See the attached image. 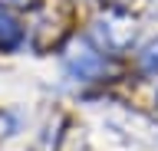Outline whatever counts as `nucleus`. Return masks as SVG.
<instances>
[{"instance_id":"f03ea898","label":"nucleus","mask_w":158,"mask_h":151,"mask_svg":"<svg viewBox=\"0 0 158 151\" xmlns=\"http://www.w3.org/2000/svg\"><path fill=\"white\" fill-rule=\"evenodd\" d=\"M142 66H145L148 72H158V40L145 46V53H142Z\"/></svg>"},{"instance_id":"7ed1b4c3","label":"nucleus","mask_w":158,"mask_h":151,"mask_svg":"<svg viewBox=\"0 0 158 151\" xmlns=\"http://www.w3.org/2000/svg\"><path fill=\"white\" fill-rule=\"evenodd\" d=\"M0 3H13V7H20V3H30V0H0Z\"/></svg>"},{"instance_id":"f257e3e1","label":"nucleus","mask_w":158,"mask_h":151,"mask_svg":"<svg viewBox=\"0 0 158 151\" xmlns=\"http://www.w3.org/2000/svg\"><path fill=\"white\" fill-rule=\"evenodd\" d=\"M20 23L10 17V13H0V46H13L20 40Z\"/></svg>"}]
</instances>
